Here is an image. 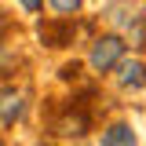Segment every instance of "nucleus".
<instances>
[{
    "label": "nucleus",
    "mask_w": 146,
    "mask_h": 146,
    "mask_svg": "<svg viewBox=\"0 0 146 146\" xmlns=\"http://www.w3.org/2000/svg\"><path fill=\"white\" fill-rule=\"evenodd\" d=\"M117 84L131 88V91L146 88V62L143 58H121L117 62Z\"/></svg>",
    "instance_id": "nucleus-3"
},
{
    "label": "nucleus",
    "mask_w": 146,
    "mask_h": 146,
    "mask_svg": "<svg viewBox=\"0 0 146 146\" xmlns=\"http://www.w3.org/2000/svg\"><path fill=\"white\" fill-rule=\"evenodd\" d=\"M26 113V91L22 88H4L0 91V121L11 128L15 121H22Z\"/></svg>",
    "instance_id": "nucleus-2"
},
{
    "label": "nucleus",
    "mask_w": 146,
    "mask_h": 146,
    "mask_svg": "<svg viewBox=\"0 0 146 146\" xmlns=\"http://www.w3.org/2000/svg\"><path fill=\"white\" fill-rule=\"evenodd\" d=\"M51 7H55V11H62V15H70V11L80 7V0H51Z\"/></svg>",
    "instance_id": "nucleus-5"
},
{
    "label": "nucleus",
    "mask_w": 146,
    "mask_h": 146,
    "mask_svg": "<svg viewBox=\"0 0 146 146\" xmlns=\"http://www.w3.org/2000/svg\"><path fill=\"white\" fill-rule=\"evenodd\" d=\"M18 4H22V11H29V15H33V11L44 4V0H18Z\"/></svg>",
    "instance_id": "nucleus-6"
},
{
    "label": "nucleus",
    "mask_w": 146,
    "mask_h": 146,
    "mask_svg": "<svg viewBox=\"0 0 146 146\" xmlns=\"http://www.w3.org/2000/svg\"><path fill=\"white\" fill-rule=\"evenodd\" d=\"M121 58H124V36H117V33L99 36V40L91 44V55H88V62H91V70H95V73L117 70Z\"/></svg>",
    "instance_id": "nucleus-1"
},
{
    "label": "nucleus",
    "mask_w": 146,
    "mask_h": 146,
    "mask_svg": "<svg viewBox=\"0 0 146 146\" xmlns=\"http://www.w3.org/2000/svg\"><path fill=\"white\" fill-rule=\"evenodd\" d=\"M102 143H135V131L128 124H110L102 131Z\"/></svg>",
    "instance_id": "nucleus-4"
}]
</instances>
